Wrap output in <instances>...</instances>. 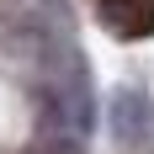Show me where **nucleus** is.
<instances>
[{"label":"nucleus","mask_w":154,"mask_h":154,"mask_svg":"<svg viewBox=\"0 0 154 154\" xmlns=\"http://www.w3.org/2000/svg\"><path fill=\"white\" fill-rule=\"evenodd\" d=\"M32 154H85V143H80L75 128H59V133H43L32 143Z\"/></svg>","instance_id":"3"},{"label":"nucleus","mask_w":154,"mask_h":154,"mask_svg":"<svg viewBox=\"0 0 154 154\" xmlns=\"http://www.w3.org/2000/svg\"><path fill=\"white\" fill-rule=\"evenodd\" d=\"M112 133L128 154H154V101L133 85L112 96Z\"/></svg>","instance_id":"1"},{"label":"nucleus","mask_w":154,"mask_h":154,"mask_svg":"<svg viewBox=\"0 0 154 154\" xmlns=\"http://www.w3.org/2000/svg\"><path fill=\"white\" fill-rule=\"evenodd\" d=\"M117 37H154V0H91Z\"/></svg>","instance_id":"2"}]
</instances>
